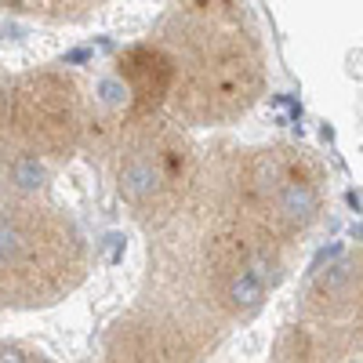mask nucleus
<instances>
[{
  "instance_id": "nucleus-3",
  "label": "nucleus",
  "mask_w": 363,
  "mask_h": 363,
  "mask_svg": "<svg viewBox=\"0 0 363 363\" xmlns=\"http://www.w3.org/2000/svg\"><path fill=\"white\" fill-rule=\"evenodd\" d=\"M272 284V258L269 255H255L247 265L236 269V277L229 280V301L233 309L240 313H251L265 301V291Z\"/></svg>"
},
{
  "instance_id": "nucleus-1",
  "label": "nucleus",
  "mask_w": 363,
  "mask_h": 363,
  "mask_svg": "<svg viewBox=\"0 0 363 363\" xmlns=\"http://www.w3.org/2000/svg\"><path fill=\"white\" fill-rule=\"evenodd\" d=\"M80 131L77 87L55 73L0 84V164L69 149Z\"/></svg>"
},
{
  "instance_id": "nucleus-2",
  "label": "nucleus",
  "mask_w": 363,
  "mask_h": 363,
  "mask_svg": "<svg viewBox=\"0 0 363 363\" xmlns=\"http://www.w3.org/2000/svg\"><path fill=\"white\" fill-rule=\"evenodd\" d=\"M171 62L167 55L153 51V48H131L124 58H120V77L131 87V95L138 99H160L167 84H171Z\"/></svg>"
},
{
  "instance_id": "nucleus-7",
  "label": "nucleus",
  "mask_w": 363,
  "mask_h": 363,
  "mask_svg": "<svg viewBox=\"0 0 363 363\" xmlns=\"http://www.w3.org/2000/svg\"><path fill=\"white\" fill-rule=\"evenodd\" d=\"M99 102H106L109 109H124L128 102H131V87L124 84V77H106V80H99Z\"/></svg>"
},
{
  "instance_id": "nucleus-10",
  "label": "nucleus",
  "mask_w": 363,
  "mask_h": 363,
  "mask_svg": "<svg viewBox=\"0 0 363 363\" xmlns=\"http://www.w3.org/2000/svg\"><path fill=\"white\" fill-rule=\"evenodd\" d=\"M352 236H359V240H363V225H356V229H352Z\"/></svg>"
},
{
  "instance_id": "nucleus-5",
  "label": "nucleus",
  "mask_w": 363,
  "mask_h": 363,
  "mask_svg": "<svg viewBox=\"0 0 363 363\" xmlns=\"http://www.w3.org/2000/svg\"><path fill=\"white\" fill-rule=\"evenodd\" d=\"M277 211H280V218L291 222V225H309L316 218V211H320L316 189L309 186V182L291 178L287 186H280V193H277Z\"/></svg>"
},
{
  "instance_id": "nucleus-8",
  "label": "nucleus",
  "mask_w": 363,
  "mask_h": 363,
  "mask_svg": "<svg viewBox=\"0 0 363 363\" xmlns=\"http://www.w3.org/2000/svg\"><path fill=\"white\" fill-rule=\"evenodd\" d=\"M338 255H342V244H330V247H323V251L313 258V272H320L323 265H330V262H335Z\"/></svg>"
},
{
  "instance_id": "nucleus-4",
  "label": "nucleus",
  "mask_w": 363,
  "mask_h": 363,
  "mask_svg": "<svg viewBox=\"0 0 363 363\" xmlns=\"http://www.w3.org/2000/svg\"><path fill=\"white\" fill-rule=\"evenodd\" d=\"M116 189L131 203H149L164 189V171L149 157H128L124 167H120V174H116Z\"/></svg>"
},
{
  "instance_id": "nucleus-9",
  "label": "nucleus",
  "mask_w": 363,
  "mask_h": 363,
  "mask_svg": "<svg viewBox=\"0 0 363 363\" xmlns=\"http://www.w3.org/2000/svg\"><path fill=\"white\" fill-rule=\"evenodd\" d=\"M0 363H29V356L18 345H0Z\"/></svg>"
},
{
  "instance_id": "nucleus-6",
  "label": "nucleus",
  "mask_w": 363,
  "mask_h": 363,
  "mask_svg": "<svg viewBox=\"0 0 363 363\" xmlns=\"http://www.w3.org/2000/svg\"><path fill=\"white\" fill-rule=\"evenodd\" d=\"M356 277V265L352 262H338V265H327V269H320V294H338V291H345L349 287V280Z\"/></svg>"
}]
</instances>
